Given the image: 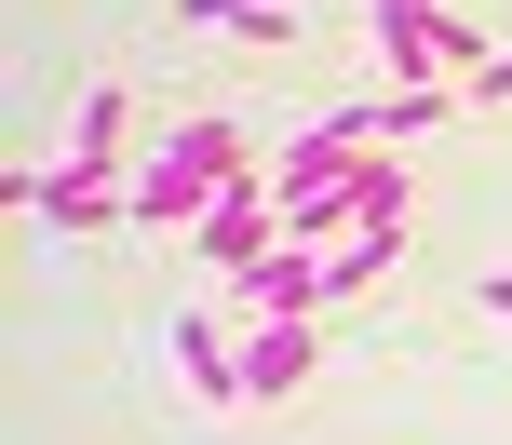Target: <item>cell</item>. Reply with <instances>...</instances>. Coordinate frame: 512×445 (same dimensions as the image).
I'll list each match as a JSON object with an SVG mask.
<instances>
[{
  "mask_svg": "<svg viewBox=\"0 0 512 445\" xmlns=\"http://www.w3.org/2000/svg\"><path fill=\"white\" fill-rule=\"evenodd\" d=\"M14 203L41 216V230H122V176H108V162H54V176H14Z\"/></svg>",
  "mask_w": 512,
  "mask_h": 445,
  "instance_id": "3957f363",
  "label": "cell"
},
{
  "mask_svg": "<svg viewBox=\"0 0 512 445\" xmlns=\"http://www.w3.org/2000/svg\"><path fill=\"white\" fill-rule=\"evenodd\" d=\"M472 95H512V41H499V68H486V81H472Z\"/></svg>",
  "mask_w": 512,
  "mask_h": 445,
  "instance_id": "30bf717a",
  "label": "cell"
},
{
  "mask_svg": "<svg viewBox=\"0 0 512 445\" xmlns=\"http://www.w3.org/2000/svg\"><path fill=\"white\" fill-rule=\"evenodd\" d=\"M176 378L203 405H243V324H216V311H176Z\"/></svg>",
  "mask_w": 512,
  "mask_h": 445,
  "instance_id": "8992f818",
  "label": "cell"
},
{
  "mask_svg": "<svg viewBox=\"0 0 512 445\" xmlns=\"http://www.w3.org/2000/svg\"><path fill=\"white\" fill-rule=\"evenodd\" d=\"M122 135H135V95H122V81H81V108H68V162H108V176H122Z\"/></svg>",
  "mask_w": 512,
  "mask_h": 445,
  "instance_id": "52a82bcc",
  "label": "cell"
},
{
  "mask_svg": "<svg viewBox=\"0 0 512 445\" xmlns=\"http://www.w3.org/2000/svg\"><path fill=\"white\" fill-rule=\"evenodd\" d=\"M310 365H324L310 311H270V324H243V405H283V392H297Z\"/></svg>",
  "mask_w": 512,
  "mask_h": 445,
  "instance_id": "277c9868",
  "label": "cell"
},
{
  "mask_svg": "<svg viewBox=\"0 0 512 445\" xmlns=\"http://www.w3.org/2000/svg\"><path fill=\"white\" fill-rule=\"evenodd\" d=\"M364 41H378L391 81H486L499 41L472 14H445V0H364Z\"/></svg>",
  "mask_w": 512,
  "mask_h": 445,
  "instance_id": "7a4b0ae2",
  "label": "cell"
},
{
  "mask_svg": "<svg viewBox=\"0 0 512 445\" xmlns=\"http://www.w3.org/2000/svg\"><path fill=\"white\" fill-rule=\"evenodd\" d=\"M189 243H203V270H230V284H243V270H256V257L283 243V203H270V189L243 176V189H230V203H216V216H203Z\"/></svg>",
  "mask_w": 512,
  "mask_h": 445,
  "instance_id": "5b68a950",
  "label": "cell"
},
{
  "mask_svg": "<svg viewBox=\"0 0 512 445\" xmlns=\"http://www.w3.org/2000/svg\"><path fill=\"white\" fill-rule=\"evenodd\" d=\"M391 257H405V216H378V230H351V243L324 257V284H337V297H364V284H378Z\"/></svg>",
  "mask_w": 512,
  "mask_h": 445,
  "instance_id": "ba28073f",
  "label": "cell"
},
{
  "mask_svg": "<svg viewBox=\"0 0 512 445\" xmlns=\"http://www.w3.org/2000/svg\"><path fill=\"white\" fill-rule=\"evenodd\" d=\"M230 189H243V135H230V122L203 108V122H176V135H162V149H149V162L122 176V203H135L122 230H176V216L203 230V216L230 203Z\"/></svg>",
  "mask_w": 512,
  "mask_h": 445,
  "instance_id": "6da1fadb",
  "label": "cell"
},
{
  "mask_svg": "<svg viewBox=\"0 0 512 445\" xmlns=\"http://www.w3.org/2000/svg\"><path fill=\"white\" fill-rule=\"evenodd\" d=\"M472 297H486V324H512V270H486V284H472Z\"/></svg>",
  "mask_w": 512,
  "mask_h": 445,
  "instance_id": "9c48e42d",
  "label": "cell"
}]
</instances>
